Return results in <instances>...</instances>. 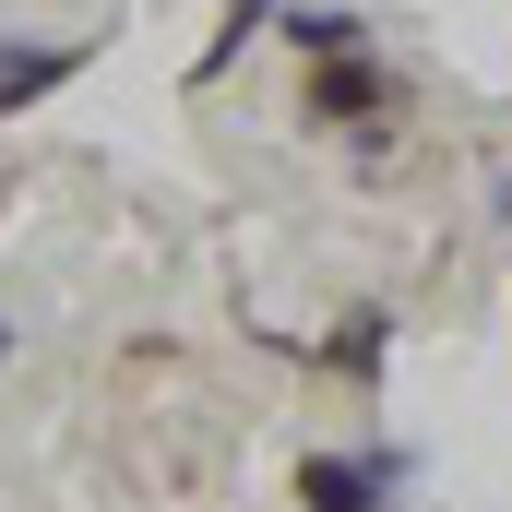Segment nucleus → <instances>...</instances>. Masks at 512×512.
<instances>
[{
	"instance_id": "1",
	"label": "nucleus",
	"mask_w": 512,
	"mask_h": 512,
	"mask_svg": "<svg viewBox=\"0 0 512 512\" xmlns=\"http://www.w3.org/2000/svg\"><path fill=\"white\" fill-rule=\"evenodd\" d=\"M405 501V453L346 441V453H298V512H393Z\"/></svg>"
},
{
	"instance_id": "2",
	"label": "nucleus",
	"mask_w": 512,
	"mask_h": 512,
	"mask_svg": "<svg viewBox=\"0 0 512 512\" xmlns=\"http://www.w3.org/2000/svg\"><path fill=\"white\" fill-rule=\"evenodd\" d=\"M84 60H96L84 36H0V120H24L36 96H60Z\"/></svg>"
},
{
	"instance_id": "3",
	"label": "nucleus",
	"mask_w": 512,
	"mask_h": 512,
	"mask_svg": "<svg viewBox=\"0 0 512 512\" xmlns=\"http://www.w3.org/2000/svg\"><path fill=\"white\" fill-rule=\"evenodd\" d=\"M298 108H310V120H322V131H382V108H393V84H382V60H322Z\"/></svg>"
},
{
	"instance_id": "4",
	"label": "nucleus",
	"mask_w": 512,
	"mask_h": 512,
	"mask_svg": "<svg viewBox=\"0 0 512 512\" xmlns=\"http://www.w3.org/2000/svg\"><path fill=\"white\" fill-rule=\"evenodd\" d=\"M286 36H298V60L322 72V60H370V12L358 0H298V12H274Z\"/></svg>"
},
{
	"instance_id": "5",
	"label": "nucleus",
	"mask_w": 512,
	"mask_h": 512,
	"mask_svg": "<svg viewBox=\"0 0 512 512\" xmlns=\"http://www.w3.org/2000/svg\"><path fill=\"white\" fill-rule=\"evenodd\" d=\"M262 24H274V0H227V12H215V48H203V60H191V84H227V60H239V48H251Z\"/></svg>"
},
{
	"instance_id": "6",
	"label": "nucleus",
	"mask_w": 512,
	"mask_h": 512,
	"mask_svg": "<svg viewBox=\"0 0 512 512\" xmlns=\"http://www.w3.org/2000/svg\"><path fill=\"white\" fill-rule=\"evenodd\" d=\"M489 215H501V227H512V167H501V191H489Z\"/></svg>"
},
{
	"instance_id": "7",
	"label": "nucleus",
	"mask_w": 512,
	"mask_h": 512,
	"mask_svg": "<svg viewBox=\"0 0 512 512\" xmlns=\"http://www.w3.org/2000/svg\"><path fill=\"white\" fill-rule=\"evenodd\" d=\"M0 370H12V322H0Z\"/></svg>"
}]
</instances>
